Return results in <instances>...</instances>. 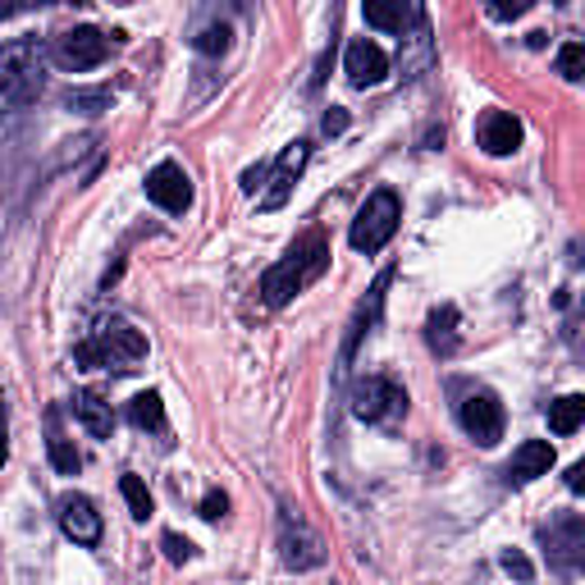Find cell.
Listing matches in <instances>:
<instances>
[{
	"label": "cell",
	"instance_id": "obj_24",
	"mask_svg": "<svg viewBox=\"0 0 585 585\" xmlns=\"http://www.w3.org/2000/svg\"><path fill=\"white\" fill-rule=\"evenodd\" d=\"M119 490H124V503H129V513H133L138 522H147V517H151V494H147V485H142V476H124Z\"/></svg>",
	"mask_w": 585,
	"mask_h": 585
},
{
	"label": "cell",
	"instance_id": "obj_14",
	"mask_svg": "<svg viewBox=\"0 0 585 585\" xmlns=\"http://www.w3.org/2000/svg\"><path fill=\"white\" fill-rule=\"evenodd\" d=\"M389 270L385 274H379L375 279V284H371V293H366V302H362V307H358V316H352V325H348V339H343V366L352 362V352H358V343L371 335V329H375V320H379V312H385V289H389Z\"/></svg>",
	"mask_w": 585,
	"mask_h": 585
},
{
	"label": "cell",
	"instance_id": "obj_10",
	"mask_svg": "<svg viewBox=\"0 0 585 585\" xmlns=\"http://www.w3.org/2000/svg\"><path fill=\"white\" fill-rule=\"evenodd\" d=\"M56 522H60L65 536L73 545H83V549H92L101 540V513H96V503L87 494H60L56 499Z\"/></svg>",
	"mask_w": 585,
	"mask_h": 585
},
{
	"label": "cell",
	"instance_id": "obj_17",
	"mask_svg": "<svg viewBox=\"0 0 585 585\" xmlns=\"http://www.w3.org/2000/svg\"><path fill=\"white\" fill-rule=\"evenodd\" d=\"M73 412H79V421L92 430L96 440H110V430H115V412H110V402L101 398L96 389L73 394Z\"/></svg>",
	"mask_w": 585,
	"mask_h": 585
},
{
	"label": "cell",
	"instance_id": "obj_28",
	"mask_svg": "<svg viewBox=\"0 0 585 585\" xmlns=\"http://www.w3.org/2000/svg\"><path fill=\"white\" fill-rule=\"evenodd\" d=\"M161 545H165V558H169V563H188V558H192V545H188L184 536H174V530H169Z\"/></svg>",
	"mask_w": 585,
	"mask_h": 585
},
{
	"label": "cell",
	"instance_id": "obj_27",
	"mask_svg": "<svg viewBox=\"0 0 585 585\" xmlns=\"http://www.w3.org/2000/svg\"><path fill=\"white\" fill-rule=\"evenodd\" d=\"M499 563H503L507 576H517V581H530V576H536V568H530V558H526L522 549H503Z\"/></svg>",
	"mask_w": 585,
	"mask_h": 585
},
{
	"label": "cell",
	"instance_id": "obj_7",
	"mask_svg": "<svg viewBox=\"0 0 585 585\" xmlns=\"http://www.w3.org/2000/svg\"><path fill=\"white\" fill-rule=\"evenodd\" d=\"M50 56H56V65L65 73H87V69H96L101 60L110 56V37L101 28H69V33L56 37Z\"/></svg>",
	"mask_w": 585,
	"mask_h": 585
},
{
	"label": "cell",
	"instance_id": "obj_23",
	"mask_svg": "<svg viewBox=\"0 0 585 585\" xmlns=\"http://www.w3.org/2000/svg\"><path fill=\"white\" fill-rule=\"evenodd\" d=\"M65 106L79 110V115H101V110L115 106V96H110L106 87H69V92H65Z\"/></svg>",
	"mask_w": 585,
	"mask_h": 585
},
{
	"label": "cell",
	"instance_id": "obj_9",
	"mask_svg": "<svg viewBox=\"0 0 585 585\" xmlns=\"http://www.w3.org/2000/svg\"><path fill=\"white\" fill-rule=\"evenodd\" d=\"M147 197L156 201L161 211H169V215H184V211L192 207V179L184 174V165L161 161L156 169L147 174Z\"/></svg>",
	"mask_w": 585,
	"mask_h": 585
},
{
	"label": "cell",
	"instance_id": "obj_13",
	"mask_svg": "<svg viewBox=\"0 0 585 585\" xmlns=\"http://www.w3.org/2000/svg\"><path fill=\"white\" fill-rule=\"evenodd\" d=\"M476 142L490 151V156H513L522 147V119L507 110H485L476 124Z\"/></svg>",
	"mask_w": 585,
	"mask_h": 585
},
{
	"label": "cell",
	"instance_id": "obj_2",
	"mask_svg": "<svg viewBox=\"0 0 585 585\" xmlns=\"http://www.w3.org/2000/svg\"><path fill=\"white\" fill-rule=\"evenodd\" d=\"M142 358H147V339L129 320L96 325L92 339H83L79 348H73V366H83V371H101V366L106 371H133Z\"/></svg>",
	"mask_w": 585,
	"mask_h": 585
},
{
	"label": "cell",
	"instance_id": "obj_20",
	"mask_svg": "<svg viewBox=\"0 0 585 585\" xmlns=\"http://www.w3.org/2000/svg\"><path fill=\"white\" fill-rule=\"evenodd\" d=\"M425 339H430V348H435L440 358H453V352H457V307H440V312H430Z\"/></svg>",
	"mask_w": 585,
	"mask_h": 585
},
{
	"label": "cell",
	"instance_id": "obj_6",
	"mask_svg": "<svg viewBox=\"0 0 585 585\" xmlns=\"http://www.w3.org/2000/svg\"><path fill=\"white\" fill-rule=\"evenodd\" d=\"M352 417L366 425H398L407 417V389L385 375H371L352 389Z\"/></svg>",
	"mask_w": 585,
	"mask_h": 585
},
{
	"label": "cell",
	"instance_id": "obj_15",
	"mask_svg": "<svg viewBox=\"0 0 585 585\" xmlns=\"http://www.w3.org/2000/svg\"><path fill=\"white\" fill-rule=\"evenodd\" d=\"M545 540H549V553L558 558L563 568H581L585 572V522H553L545 530Z\"/></svg>",
	"mask_w": 585,
	"mask_h": 585
},
{
	"label": "cell",
	"instance_id": "obj_32",
	"mask_svg": "<svg viewBox=\"0 0 585 585\" xmlns=\"http://www.w3.org/2000/svg\"><path fill=\"white\" fill-rule=\"evenodd\" d=\"M568 490H572V494H585V457L568 471Z\"/></svg>",
	"mask_w": 585,
	"mask_h": 585
},
{
	"label": "cell",
	"instance_id": "obj_11",
	"mask_svg": "<svg viewBox=\"0 0 585 585\" xmlns=\"http://www.w3.org/2000/svg\"><path fill=\"white\" fill-rule=\"evenodd\" d=\"M307 156H312L307 142L284 147V156L270 165V188H266V197H261V211H279V207H284V201L293 197V188H297V179H302V169H307Z\"/></svg>",
	"mask_w": 585,
	"mask_h": 585
},
{
	"label": "cell",
	"instance_id": "obj_5",
	"mask_svg": "<svg viewBox=\"0 0 585 585\" xmlns=\"http://www.w3.org/2000/svg\"><path fill=\"white\" fill-rule=\"evenodd\" d=\"M279 558L293 572H312L325 563V540L307 526V517L293 503H279Z\"/></svg>",
	"mask_w": 585,
	"mask_h": 585
},
{
	"label": "cell",
	"instance_id": "obj_8",
	"mask_svg": "<svg viewBox=\"0 0 585 585\" xmlns=\"http://www.w3.org/2000/svg\"><path fill=\"white\" fill-rule=\"evenodd\" d=\"M457 421H463V430L480 448H494L503 440V402L490 389H471L457 402Z\"/></svg>",
	"mask_w": 585,
	"mask_h": 585
},
{
	"label": "cell",
	"instance_id": "obj_1",
	"mask_svg": "<svg viewBox=\"0 0 585 585\" xmlns=\"http://www.w3.org/2000/svg\"><path fill=\"white\" fill-rule=\"evenodd\" d=\"M329 266V238L320 234V229H307L284 257H279L266 274H261V297L266 307H284V302H293L307 284H316V279L325 274Z\"/></svg>",
	"mask_w": 585,
	"mask_h": 585
},
{
	"label": "cell",
	"instance_id": "obj_3",
	"mask_svg": "<svg viewBox=\"0 0 585 585\" xmlns=\"http://www.w3.org/2000/svg\"><path fill=\"white\" fill-rule=\"evenodd\" d=\"M42 87H46V65L37 42H10L0 50V101L10 110H23L42 96Z\"/></svg>",
	"mask_w": 585,
	"mask_h": 585
},
{
	"label": "cell",
	"instance_id": "obj_26",
	"mask_svg": "<svg viewBox=\"0 0 585 585\" xmlns=\"http://www.w3.org/2000/svg\"><path fill=\"white\" fill-rule=\"evenodd\" d=\"M192 46L201 50V56H224V50H229V28H224V23H211V28H201L192 37Z\"/></svg>",
	"mask_w": 585,
	"mask_h": 585
},
{
	"label": "cell",
	"instance_id": "obj_22",
	"mask_svg": "<svg viewBox=\"0 0 585 585\" xmlns=\"http://www.w3.org/2000/svg\"><path fill=\"white\" fill-rule=\"evenodd\" d=\"M129 421L138 425V430H165V402H161V394H138L133 402H129Z\"/></svg>",
	"mask_w": 585,
	"mask_h": 585
},
{
	"label": "cell",
	"instance_id": "obj_30",
	"mask_svg": "<svg viewBox=\"0 0 585 585\" xmlns=\"http://www.w3.org/2000/svg\"><path fill=\"white\" fill-rule=\"evenodd\" d=\"M320 129H325V133H343V129H348V110L329 106V110H325V119H320Z\"/></svg>",
	"mask_w": 585,
	"mask_h": 585
},
{
	"label": "cell",
	"instance_id": "obj_16",
	"mask_svg": "<svg viewBox=\"0 0 585 585\" xmlns=\"http://www.w3.org/2000/svg\"><path fill=\"white\" fill-rule=\"evenodd\" d=\"M549 467H553V448L545 440H526L513 453V463H507V480H513V485H530V480L549 476Z\"/></svg>",
	"mask_w": 585,
	"mask_h": 585
},
{
	"label": "cell",
	"instance_id": "obj_25",
	"mask_svg": "<svg viewBox=\"0 0 585 585\" xmlns=\"http://www.w3.org/2000/svg\"><path fill=\"white\" fill-rule=\"evenodd\" d=\"M558 73H563V79H585V46L581 42H563L558 46Z\"/></svg>",
	"mask_w": 585,
	"mask_h": 585
},
{
	"label": "cell",
	"instance_id": "obj_4",
	"mask_svg": "<svg viewBox=\"0 0 585 585\" xmlns=\"http://www.w3.org/2000/svg\"><path fill=\"white\" fill-rule=\"evenodd\" d=\"M398 220H402L398 192H394V188H375V192L366 197V207L358 211V220H352V234H348V243L358 247V251H366V257H375V251L394 238Z\"/></svg>",
	"mask_w": 585,
	"mask_h": 585
},
{
	"label": "cell",
	"instance_id": "obj_12",
	"mask_svg": "<svg viewBox=\"0 0 585 585\" xmlns=\"http://www.w3.org/2000/svg\"><path fill=\"white\" fill-rule=\"evenodd\" d=\"M343 73H348L352 87H375V83L389 79V56L371 37H358L343 50Z\"/></svg>",
	"mask_w": 585,
	"mask_h": 585
},
{
	"label": "cell",
	"instance_id": "obj_21",
	"mask_svg": "<svg viewBox=\"0 0 585 585\" xmlns=\"http://www.w3.org/2000/svg\"><path fill=\"white\" fill-rule=\"evenodd\" d=\"M46 453H50V467H56L60 476H79V467H83V457H79V448H73L60 430H56V412H50V440H46Z\"/></svg>",
	"mask_w": 585,
	"mask_h": 585
},
{
	"label": "cell",
	"instance_id": "obj_18",
	"mask_svg": "<svg viewBox=\"0 0 585 585\" xmlns=\"http://www.w3.org/2000/svg\"><path fill=\"white\" fill-rule=\"evenodd\" d=\"M585 425V394H563L549 402V430L553 435H572Z\"/></svg>",
	"mask_w": 585,
	"mask_h": 585
},
{
	"label": "cell",
	"instance_id": "obj_31",
	"mask_svg": "<svg viewBox=\"0 0 585 585\" xmlns=\"http://www.w3.org/2000/svg\"><path fill=\"white\" fill-rule=\"evenodd\" d=\"M266 179H270V169H266V165H257V169H247V174H243V192H257V188H261Z\"/></svg>",
	"mask_w": 585,
	"mask_h": 585
},
{
	"label": "cell",
	"instance_id": "obj_33",
	"mask_svg": "<svg viewBox=\"0 0 585 585\" xmlns=\"http://www.w3.org/2000/svg\"><path fill=\"white\" fill-rule=\"evenodd\" d=\"M530 5H526V0H517V5H490V14L494 19H517V14H526Z\"/></svg>",
	"mask_w": 585,
	"mask_h": 585
},
{
	"label": "cell",
	"instance_id": "obj_19",
	"mask_svg": "<svg viewBox=\"0 0 585 585\" xmlns=\"http://www.w3.org/2000/svg\"><path fill=\"white\" fill-rule=\"evenodd\" d=\"M362 14H366L371 28H379V33H402L407 19H417L421 10H417V5H402V0H394V5H385V0H371Z\"/></svg>",
	"mask_w": 585,
	"mask_h": 585
},
{
	"label": "cell",
	"instance_id": "obj_29",
	"mask_svg": "<svg viewBox=\"0 0 585 585\" xmlns=\"http://www.w3.org/2000/svg\"><path fill=\"white\" fill-rule=\"evenodd\" d=\"M229 513V494H220V490H211L207 499H201V517H207V522H220Z\"/></svg>",
	"mask_w": 585,
	"mask_h": 585
}]
</instances>
